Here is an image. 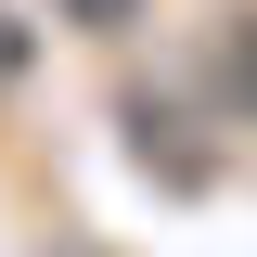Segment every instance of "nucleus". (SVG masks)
Returning a JSON list of instances; mask_svg holds the SVG:
<instances>
[{
	"mask_svg": "<svg viewBox=\"0 0 257 257\" xmlns=\"http://www.w3.org/2000/svg\"><path fill=\"white\" fill-rule=\"evenodd\" d=\"M231 90L257 103V13H231Z\"/></svg>",
	"mask_w": 257,
	"mask_h": 257,
	"instance_id": "nucleus-1",
	"label": "nucleus"
},
{
	"mask_svg": "<svg viewBox=\"0 0 257 257\" xmlns=\"http://www.w3.org/2000/svg\"><path fill=\"white\" fill-rule=\"evenodd\" d=\"M77 13H90V26H116V13H128V0H77Z\"/></svg>",
	"mask_w": 257,
	"mask_h": 257,
	"instance_id": "nucleus-2",
	"label": "nucleus"
}]
</instances>
